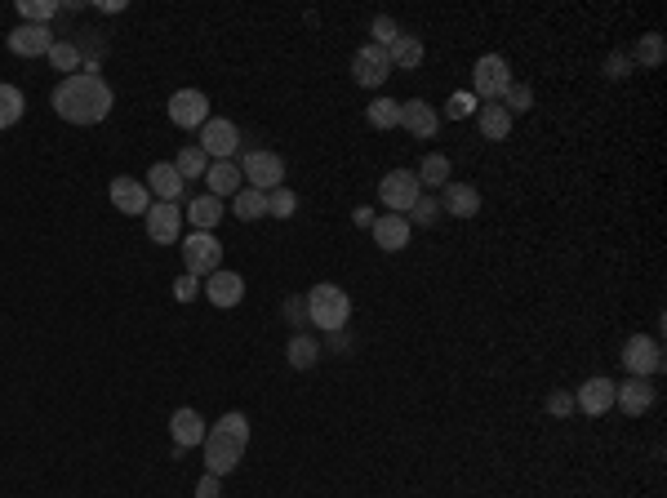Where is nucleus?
Listing matches in <instances>:
<instances>
[{
	"label": "nucleus",
	"instance_id": "nucleus-1",
	"mask_svg": "<svg viewBox=\"0 0 667 498\" xmlns=\"http://www.w3.org/2000/svg\"><path fill=\"white\" fill-rule=\"evenodd\" d=\"M112 103H116L112 85H107L98 72L63 76L58 89H54V112L63 116L67 125H98V121H107Z\"/></svg>",
	"mask_w": 667,
	"mask_h": 498
},
{
	"label": "nucleus",
	"instance_id": "nucleus-2",
	"mask_svg": "<svg viewBox=\"0 0 667 498\" xmlns=\"http://www.w3.org/2000/svg\"><path fill=\"white\" fill-rule=\"evenodd\" d=\"M205 472L209 476H218L223 481L227 472H236L241 467V458H245V450H250V418L245 414H223L214 427L205 432Z\"/></svg>",
	"mask_w": 667,
	"mask_h": 498
},
{
	"label": "nucleus",
	"instance_id": "nucleus-3",
	"mask_svg": "<svg viewBox=\"0 0 667 498\" xmlns=\"http://www.w3.org/2000/svg\"><path fill=\"white\" fill-rule=\"evenodd\" d=\"M303 303H307V325H316L321 334H338L352 321V298L338 285H312L303 294Z\"/></svg>",
	"mask_w": 667,
	"mask_h": 498
},
{
	"label": "nucleus",
	"instance_id": "nucleus-4",
	"mask_svg": "<svg viewBox=\"0 0 667 498\" xmlns=\"http://www.w3.org/2000/svg\"><path fill=\"white\" fill-rule=\"evenodd\" d=\"M512 85V67H507L503 54H481L472 67V94L476 103H499Z\"/></svg>",
	"mask_w": 667,
	"mask_h": 498
},
{
	"label": "nucleus",
	"instance_id": "nucleus-5",
	"mask_svg": "<svg viewBox=\"0 0 667 498\" xmlns=\"http://www.w3.org/2000/svg\"><path fill=\"white\" fill-rule=\"evenodd\" d=\"M218 263H223V245H218L214 232H192L183 241V267H187V276L205 281V276L218 272Z\"/></svg>",
	"mask_w": 667,
	"mask_h": 498
},
{
	"label": "nucleus",
	"instance_id": "nucleus-6",
	"mask_svg": "<svg viewBox=\"0 0 667 498\" xmlns=\"http://www.w3.org/2000/svg\"><path fill=\"white\" fill-rule=\"evenodd\" d=\"M241 178H250V187H258V192H276V187H285V161L267 147H254L241 156Z\"/></svg>",
	"mask_w": 667,
	"mask_h": 498
},
{
	"label": "nucleus",
	"instance_id": "nucleus-7",
	"mask_svg": "<svg viewBox=\"0 0 667 498\" xmlns=\"http://www.w3.org/2000/svg\"><path fill=\"white\" fill-rule=\"evenodd\" d=\"M418 196H423V187H418L414 169H392V174H383V183H378V201L387 205V214H410V205Z\"/></svg>",
	"mask_w": 667,
	"mask_h": 498
},
{
	"label": "nucleus",
	"instance_id": "nucleus-8",
	"mask_svg": "<svg viewBox=\"0 0 667 498\" xmlns=\"http://www.w3.org/2000/svg\"><path fill=\"white\" fill-rule=\"evenodd\" d=\"M619 361L627 365V374H632V378H654L663 370V347H659V338H650V334H632L623 343Z\"/></svg>",
	"mask_w": 667,
	"mask_h": 498
},
{
	"label": "nucleus",
	"instance_id": "nucleus-9",
	"mask_svg": "<svg viewBox=\"0 0 667 498\" xmlns=\"http://www.w3.org/2000/svg\"><path fill=\"white\" fill-rule=\"evenodd\" d=\"M196 147H201L205 156H214V161H232V156L241 152V129L232 121H223V116H209L201 125V143Z\"/></svg>",
	"mask_w": 667,
	"mask_h": 498
},
{
	"label": "nucleus",
	"instance_id": "nucleus-10",
	"mask_svg": "<svg viewBox=\"0 0 667 498\" xmlns=\"http://www.w3.org/2000/svg\"><path fill=\"white\" fill-rule=\"evenodd\" d=\"M387 76H392V58H387V49H378L370 41V45H361L352 54V81L361 89H378Z\"/></svg>",
	"mask_w": 667,
	"mask_h": 498
},
{
	"label": "nucleus",
	"instance_id": "nucleus-11",
	"mask_svg": "<svg viewBox=\"0 0 667 498\" xmlns=\"http://www.w3.org/2000/svg\"><path fill=\"white\" fill-rule=\"evenodd\" d=\"M574 410L587 414V418H605L614 410V383L605 374H592L579 383V392H574Z\"/></svg>",
	"mask_w": 667,
	"mask_h": 498
},
{
	"label": "nucleus",
	"instance_id": "nucleus-12",
	"mask_svg": "<svg viewBox=\"0 0 667 498\" xmlns=\"http://www.w3.org/2000/svg\"><path fill=\"white\" fill-rule=\"evenodd\" d=\"M169 121L178 129H201L209 121V98L201 89H178V94H169Z\"/></svg>",
	"mask_w": 667,
	"mask_h": 498
},
{
	"label": "nucleus",
	"instance_id": "nucleus-13",
	"mask_svg": "<svg viewBox=\"0 0 667 498\" xmlns=\"http://www.w3.org/2000/svg\"><path fill=\"white\" fill-rule=\"evenodd\" d=\"M205 432H209V423L192 410V405L174 410V418H169V436H174V454H187V450H196V445H205Z\"/></svg>",
	"mask_w": 667,
	"mask_h": 498
},
{
	"label": "nucleus",
	"instance_id": "nucleus-14",
	"mask_svg": "<svg viewBox=\"0 0 667 498\" xmlns=\"http://www.w3.org/2000/svg\"><path fill=\"white\" fill-rule=\"evenodd\" d=\"M107 196H112V205L121 209V214H134V218L152 209V192H147V183H143V178H129V174L112 178V187H107Z\"/></svg>",
	"mask_w": 667,
	"mask_h": 498
},
{
	"label": "nucleus",
	"instance_id": "nucleus-15",
	"mask_svg": "<svg viewBox=\"0 0 667 498\" xmlns=\"http://www.w3.org/2000/svg\"><path fill=\"white\" fill-rule=\"evenodd\" d=\"M201 294L209 298L214 307H241V298H245V281H241V272H227V267H218L214 276H205V285H201Z\"/></svg>",
	"mask_w": 667,
	"mask_h": 498
},
{
	"label": "nucleus",
	"instance_id": "nucleus-16",
	"mask_svg": "<svg viewBox=\"0 0 667 498\" xmlns=\"http://www.w3.org/2000/svg\"><path fill=\"white\" fill-rule=\"evenodd\" d=\"M410 218L405 214H378L374 218V227H370V236H374V245L383 249V254H401L405 245H410Z\"/></svg>",
	"mask_w": 667,
	"mask_h": 498
},
{
	"label": "nucleus",
	"instance_id": "nucleus-17",
	"mask_svg": "<svg viewBox=\"0 0 667 498\" xmlns=\"http://www.w3.org/2000/svg\"><path fill=\"white\" fill-rule=\"evenodd\" d=\"M143 223H147V236H152L156 245H178V232H183V214H178V205L156 201L143 214Z\"/></svg>",
	"mask_w": 667,
	"mask_h": 498
},
{
	"label": "nucleus",
	"instance_id": "nucleus-18",
	"mask_svg": "<svg viewBox=\"0 0 667 498\" xmlns=\"http://www.w3.org/2000/svg\"><path fill=\"white\" fill-rule=\"evenodd\" d=\"M58 36L49 32V27H36V23H23V27H14L9 32V54H18V58H45L49 49H54Z\"/></svg>",
	"mask_w": 667,
	"mask_h": 498
},
{
	"label": "nucleus",
	"instance_id": "nucleus-19",
	"mask_svg": "<svg viewBox=\"0 0 667 498\" xmlns=\"http://www.w3.org/2000/svg\"><path fill=\"white\" fill-rule=\"evenodd\" d=\"M654 405V383L650 378H627V383H614V410H623L627 418H641Z\"/></svg>",
	"mask_w": 667,
	"mask_h": 498
},
{
	"label": "nucleus",
	"instance_id": "nucleus-20",
	"mask_svg": "<svg viewBox=\"0 0 667 498\" xmlns=\"http://www.w3.org/2000/svg\"><path fill=\"white\" fill-rule=\"evenodd\" d=\"M401 129L414 138H436V129H441V116H436L432 103H423V98H410V103H401Z\"/></svg>",
	"mask_w": 667,
	"mask_h": 498
},
{
	"label": "nucleus",
	"instance_id": "nucleus-21",
	"mask_svg": "<svg viewBox=\"0 0 667 498\" xmlns=\"http://www.w3.org/2000/svg\"><path fill=\"white\" fill-rule=\"evenodd\" d=\"M147 192L156 196V201H165V205H178L183 201V178H178V169L169 165V161H156L152 169H147Z\"/></svg>",
	"mask_w": 667,
	"mask_h": 498
},
{
	"label": "nucleus",
	"instance_id": "nucleus-22",
	"mask_svg": "<svg viewBox=\"0 0 667 498\" xmlns=\"http://www.w3.org/2000/svg\"><path fill=\"white\" fill-rule=\"evenodd\" d=\"M441 209L445 214H454V218H476L481 214V192H476L472 183H445L441 187Z\"/></svg>",
	"mask_w": 667,
	"mask_h": 498
},
{
	"label": "nucleus",
	"instance_id": "nucleus-23",
	"mask_svg": "<svg viewBox=\"0 0 667 498\" xmlns=\"http://www.w3.org/2000/svg\"><path fill=\"white\" fill-rule=\"evenodd\" d=\"M245 187V178H241V165H232V161H214L205 169V192L209 196H218V201H223V196H236Z\"/></svg>",
	"mask_w": 667,
	"mask_h": 498
},
{
	"label": "nucleus",
	"instance_id": "nucleus-24",
	"mask_svg": "<svg viewBox=\"0 0 667 498\" xmlns=\"http://www.w3.org/2000/svg\"><path fill=\"white\" fill-rule=\"evenodd\" d=\"M476 125H481V138H485V143H503V138L512 134V112H507L503 103H481V112H476Z\"/></svg>",
	"mask_w": 667,
	"mask_h": 498
},
{
	"label": "nucleus",
	"instance_id": "nucleus-25",
	"mask_svg": "<svg viewBox=\"0 0 667 498\" xmlns=\"http://www.w3.org/2000/svg\"><path fill=\"white\" fill-rule=\"evenodd\" d=\"M183 218H192V227L196 232H214L218 223H223V201H218V196H196L192 205H187V214Z\"/></svg>",
	"mask_w": 667,
	"mask_h": 498
},
{
	"label": "nucleus",
	"instance_id": "nucleus-26",
	"mask_svg": "<svg viewBox=\"0 0 667 498\" xmlns=\"http://www.w3.org/2000/svg\"><path fill=\"white\" fill-rule=\"evenodd\" d=\"M285 356H290L294 370H312V365L325 356V347H321V338H312V334H294L290 347H285Z\"/></svg>",
	"mask_w": 667,
	"mask_h": 498
},
{
	"label": "nucleus",
	"instance_id": "nucleus-27",
	"mask_svg": "<svg viewBox=\"0 0 667 498\" xmlns=\"http://www.w3.org/2000/svg\"><path fill=\"white\" fill-rule=\"evenodd\" d=\"M23 112H27L23 89L9 85V81H0V129H14L18 121H23Z\"/></svg>",
	"mask_w": 667,
	"mask_h": 498
},
{
	"label": "nucleus",
	"instance_id": "nucleus-28",
	"mask_svg": "<svg viewBox=\"0 0 667 498\" xmlns=\"http://www.w3.org/2000/svg\"><path fill=\"white\" fill-rule=\"evenodd\" d=\"M445 183H450V156H445V152H427L423 165H418V187H427V192H432V187H445Z\"/></svg>",
	"mask_w": 667,
	"mask_h": 498
},
{
	"label": "nucleus",
	"instance_id": "nucleus-29",
	"mask_svg": "<svg viewBox=\"0 0 667 498\" xmlns=\"http://www.w3.org/2000/svg\"><path fill=\"white\" fill-rule=\"evenodd\" d=\"M232 214L245 218V223L263 218V214H267V192H258V187H241V192L232 196Z\"/></svg>",
	"mask_w": 667,
	"mask_h": 498
},
{
	"label": "nucleus",
	"instance_id": "nucleus-30",
	"mask_svg": "<svg viewBox=\"0 0 667 498\" xmlns=\"http://www.w3.org/2000/svg\"><path fill=\"white\" fill-rule=\"evenodd\" d=\"M365 121H370V129H401V103L396 98H374L365 107Z\"/></svg>",
	"mask_w": 667,
	"mask_h": 498
},
{
	"label": "nucleus",
	"instance_id": "nucleus-31",
	"mask_svg": "<svg viewBox=\"0 0 667 498\" xmlns=\"http://www.w3.org/2000/svg\"><path fill=\"white\" fill-rule=\"evenodd\" d=\"M387 58H392V67H401V72H414V67L423 63V41H418V36H401V41L387 49Z\"/></svg>",
	"mask_w": 667,
	"mask_h": 498
},
{
	"label": "nucleus",
	"instance_id": "nucleus-32",
	"mask_svg": "<svg viewBox=\"0 0 667 498\" xmlns=\"http://www.w3.org/2000/svg\"><path fill=\"white\" fill-rule=\"evenodd\" d=\"M49 63H54V72H67V76H76V72H81V49H76V41H63V36H58V41H54V49H49Z\"/></svg>",
	"mask_w": 667,
	"mask_h": 498
},
{
	"label": "nucleus",
	"instance_id": "nucleus-33",
	"mask_svg": "<svg viewBox=\"0 0 667 498\" xmlns=\"http://www.w3.org/2000/svg\"><path fill=\"white\" fill-rule=\"evenodd\" d=\"M169 165H174L178 169V178H183V183H187V178H205V169H209V156L201 152V147H183V152H178V161H169Z\"/></svg>",
	"mask_w": 667,
	"mask_h": 498
},
{
	"label": "nucleus",
	"instance_id": "nucleus-34",
	"mask_svg": "<svg viewBox=\"0 0 667 498\" xmlns=\"http://www.w3.org/2000/svg\"><path fill=\"white\" fill-rule=\"evenodd\" d=\"M58 0H18V14H23V23H36V27H49L58 14Z\"/></svg>",
	"mask_w": 667,
	"mask_h": 498
},
{
	"label": "nucleus",
	"instance_id": "nucleus-35",
	"mask_svg": "<svg viewBox=\"0 0 667 498\" xmlns=\"http://www.w3.org/2000/svg\"><path fill=\"white\" fill-rule=\"evenodd\" d=\"M405 218H410V227H432L436 218H441V201H436L432 192H423V196H418V201L410 205V214H405Z\"/></svg>",
	"mask_w": 667,
	"mask_h": 498
},
{
	"label": "nucleus",
	"instance_id": "nucleus-36",
	"mask_svg": "<svg viewBox=\"0 0 667 498\" xmlns=\"http://www.w3.org/2000/svg\"><path fill=\"white\" fill-rule=\"evenodd\" d=\"M632 63H636V67H659V63H663V36H659V32L641 36V45L632 49Z\"/></svg>",
	"mask_w": 667,
	"mask_h": 498
},
{
	"label": "nucleus",
	"instance_id": "nucleus-37",
	"mask_svg": "<svg viewBox=\"0 0 667 498\" xmlns=\"http://www.w3.org/2000/svg\"><path fill=\"white\" fill-rule=\"evenodd\" d=\"M499 103L507 107V112H530V107H534V89L530 85H525V81H512V85H507V94L499 98Z\"/></svg>",
	"mask_w": 667,
	"mask_h": 498
},
{
	"label": "nucleus",
	"instance_id": "nucleus-38",
	"mask_svg": "<svg viewBox=\"0 0 667 498\" xmlns=\"http://www.w3.org/2000/svg\"><path fill=\"white\" fill-rule=\"evenodd\" d=\"M481 112V103H476L472 89H459V94H450V103H445V116L450 121H463V116H476Z\"/></svg>",
	"mask_w": 667,
	"mask_h": 498
},
{
	"label": "nucleus",
	"instance_id": "nucleus-39",
	"mask_svg": "<svg viewBox=\"0 0 667 498\" xmlns=\"http://www.w3.org/2000/svg\"><path fill=\"white\" fill-rule=\"evenodd\" d=\"M370 36H374V45H378V49H392L396 41H401V27H396V18L378 14L374 23H370Z\"/></svg>",
	"mask_w": 667,
	"mask_h": 498
},
{
	"label": "nucleus",
	"instance_id": "nucleus-40",
	"mask_svg": "<svg viewBox=\"0 0 667 498\" xmlns=\"http://www.w3.org/2000/svg\"><path fill=\"white\" fill-rule=\"evenodd\" d=\"M294 209H298V196L290 192V187L267 192V214H272V218H294Z\"/></svg>",
	"mask_w": 667,
	"mask_h": 498
},
{
	"label": "nucleus",
	"instance_id": "nucleus-41",
	"mask_svg": "<svg viewBox=\"0 0 667 498\" xmlns=\"http://www.w3.org/2000/svg\"><path fill=\"white\" fill-rule=\"evenodd\" d=\"M570 410H574V392H552V396H547V414H552V418H570Z\"/></svg>",
	"mask_w": 667,
	"mask_h": 498
},
{
	"label": "nucleus",
	"instance_id": "nucleus-42",
	"mask_svg": "<svg viewBox=\"0 0 667 498\" xmlns=\"http://www.w3.org/2000/svg\"><path fill=\"white\" fill-rule=\"evenodd\" d=\"M196 294H201V281L183 272V276L174 281V298H178V303H187V298H196Z\"/></svg>",
	"mask_w": 667,
	"mask_h": 498
},
{
	"label": "nucleus",
	"instance_id": "nucleus-43",
	"mask_svg": "<svg viewBox=\"0 0 667 498\" xmlns=\"http://www.w3.org/2000/svg\"><path fill=\"white\" fill-rule=\"evenodd\" d=\"M285 316H290L294 325H307V303L303 298H285Z\"/></svg>",
	"mask_w": 667,
	"mask_h": 498
},
{
	"label": "nucleus",
	"instance_id": "nucleus-44",
	"mask_svg": "<svg viewBox=\"0 0 667 498\" xmlns=\"http://www.w3.org/2000/svg\"><path fill=\"white\" fill-rule=\"evenodd\" d=\"M605 76H614V81L627 76V54H610V58H605Z\"/></svg>",
	"mask_w": 667,
	"mask_h": 498
},
{
	"label": "nucleus",
	"instance_id": "nucleus-45",
	"mask_svg": "<svg viewBox=\"0 0 667 498\" xmlns=\"http://www.w3.org/2000/svg\"><path fill=\"white\" fill-rule=\"evenodd\" d=\"M196 498H218V476H201V485H196Z\"/></svg>",
	"mask_w": 667,
	"mask_h": 498
},
{
	"label": "nucleus",
	"instance_id": "nucleus-46",
	"mask_svg": "<svg viewBox=\"0 0 667 498\" xmlns=\"http://www.w3.org/2000/svg\"><path fill=\"white\" fill-rule=\"evenodd\" d=\"M374 218H378L374 209H356V214H352V223H356V227H374Z\"/></svg>",
	"mask_w": 667,
	"mask_h": 498
},
{
	"label": "nucleus",
	"instance_id": "nucleus-47",
	"mask_svg": "<svg viewBox=\"0 0 667 498\" xmlns=\"http://www.w3.org/2000/svg\"><path fill=\"white\" fill-rule=\"evenodd\" d=\"M98 9H103V14H121L125 5H121V0H98Z\"/></svg>",
	"mask_w": 667,
	"mask_h": 498
},
{
	"label": "nucleus",
	"instance_id": "nucleus-48",
	"mask_svg": "<svg viewBox=\"0 0 667 498\" xmlns=\"http://www.w3.org/2000/svg\"><path fill=\"white\" fill-rule=\"evenodd\" d=\"M330 347H334V352H343V347H347V334H343V330L330 334Z\"/></svg>",
	"mask_w": 667,
	"mask_h": 498
}]
</instances>
